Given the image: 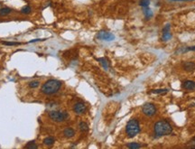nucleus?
Returning <instances> with one entry per match:
<instances>
[{
  "instance_id": "1",
  "label": "nucleus",
  "mask_w": 195,
  "mask_h": 149,
  "mask_svg": "<svg viewBox=\"0 0 195 149\" xmlns=\"http://www.w3.org/2000/svg\"><path fill=\"white\" fill-rule=\"evenodd\" d=\"M173 132L171 124L166 120H159L154 126V133L156 137L168 136Z\"/></svg>"
},
{
  "instance_id": "2",
  "label": "nucleus",
  "mask_w": 195,
  "mask_h": 149,
  "mask_svg": "<svg viewBox=\"0 0 195 149\" xmlns=\"http://www.w3.org/2000/svg\"><path fill=\"white\" fill-rule=\"evenodd\" d=\"M62 83L58 80H49L42 86V92L45 95H52L60 91Z\"/></svg>"
},
{
  "instance_id": "3",
  "label": "nucleus",
  "mask_w": 195,
  "mask_h": 149,
  "mask_svg": "<svg viewBox=\"0 0 195 149\" xmlns=\"http://www.w3.org/2000/svg\"><path fill=\"white\" fill-rule=\"evenodd\" d=\"M140 132V125L139 121L136 118H132L127 122L126 126V134L127 137L132 138L135 137L138 133Z\"/></svg>"
},
{
  "instance_id": "4",
  "label": "nucleus",
  "mask_w": 195,
  "mask_h": 149,
  "mask_svg": "<svg viewBox=\"0 0 195 149\" xmlns=\"http://www.w3.org/2000/svg\"><path fill=\"white\" fill-rule=\"evenodd\" d=\"M49 117L54 122H63L68 118V113L59 110H52L49 112Z\"/></svg>"
},
{
  "instance_id": "5",
  "label": "nucleus",
  "mask_w": 195,
  "mask_h": 149,
  "mask_svg": "<svg viewBox=\"0 0 195 149\" xmlns=\"http://www.w3.org/2000/svg\"><path fill=\"white\" fill-rule=\"evenodd\" d=\"M156 107L150 102H147L142 107V112L144 115H146V117H153L156 114Z\"/></svg>"
},
{
  "instance_id": "6",
  "label": "nucleus",
  "mask_w": 195,
  "mask_h": 149,
  "mask_svg": "<svg viewBox=\"0 0 195 149\" xmlns=\"http://www.w3.org/2000/svg\"><path fill=\"white\" fill-rule=\"evenodd\" d=\"M97 38L99 40H103V41H113L115 39V36L114 35H112L111 33H108L107 31H100V32L98 33L97 35Z\"/></svg>"
},
{
  "instance_id": "7",
  "label": "nucleus",
  "mask_w": 195,
  "mask_h": 149,
  "mask_svg": "<svg viewBox=\"0 0 195 149\" xmlns=\"http://www.w3.org/2000/svg\"><path fill=\"white\" fill-rule=\"evenodd\" d=\"M86 109H87V108H86V105L83 102H77L73 106V110L77 115L84 114L86 112Z\"/></svg>"
},
{
  "instance_id": "8",
  "label": "nucleus",
  "mask_w": 195,
  "mask_h": 149,
  "mask_svg": "<svg viewBox=\"0 0 195 149\" xmlns=\"http://www.w3.org/2000/svg\"><path fill=\"white\" fill-rule=\"evenodd\" d=\"M182 87L184 90H187V91H193V90H195V81H193V80H185L184 82H182Z\"/></svg>"
},
{
  "instance_id": "9",
  "label": "nucleus",
  "mask_w": 195,
  "mask_h": 149,
  "mask_svg": "<svg viewBox=\"0 0 195 149\" xmlns=\"http://www.w3.org/2000/svg\"><path fill=\"white\" fill-rule=\"evenodd\" d=\"M182 68L184 69V71L191 72V71H193L195 70V63H192V62H186V63H183Z\"/></svg>"
},
{
  "instance_id": "10",
  "label": "nucleus",
  "mask_w": 195,
  "mask_h": 149,
  "mask_svg": "<svg viewBox=\"0 0 195 149\" xmlns=\"http://www.w3.org/2000/svg\"><path fill=\"white\" fill-rule=\"evenodd\" d=\"M63 135H64V136L67 137V138H71V137H73V136H74L75 131H74V129L71 128H66L64 130H63Z\"/></svg>"
},
{
  "instance_id": "11",
  "label": "nucleus",
  "mask_w": 195,
  "mask_h": 149,
  "mask_svg": "<svg viewBox=\"0 0 195 149\" xmlns=\"http://www.w3.org/2000/svg\"><path fill=\"white\" fill-rule=\"evenodd\" d=\"M143 12H144L146 19H150V18L153 17V15H154V13H153L152 9H150L148 7H143Z\"/></svg>"
},
{
  "instance_id": "12",
  "label": "nucleus",
  "mask_w": 195,
  "mask_h": 149,
  "mask_svg": "<svg viewBox=\"0 0 195 149\" xmlns=\"http://www.w3.org/2000/svg\"><path fill=\"white\" fill-rule=\"evenodd\" d=\"M54 142H55V140H54V138L52 136H48V137H45V138L43 139V144H44L45 145H47V146L52 145L54 144Z\"/></svg>"
},
{
  "instance_id": "13",
  "label": "nucleus",
  "mask_w": 195,
  "mask_h": 149,
  "mask_svg": "<svg viewBox=\"0 0 195 149\" xmlns=\"http://www.w3.org/2000/svg\"><path fill=\"white\" fill-rule=\"evenodd\" d=\"M12 12V9L9 7H3L0 9V16H6Z\"/></svg>"
},
{
  "instance_id": "14",
  "label": "nucleus",
  "mask_w": 195,
  "mask_h": 149,
  "mask_svg": "<svg viewBox=\"0 0 195 149\" xmlns=\"http://www.w3.org/2000/svg\"><path fill=\"white\" fill-rule=\"evenodd\" d=\"M79 128L81 132H87L89 130V126L85 122H80L79 124Z\"/></svg>"
},
{
  "instance_id": "15",
  "label": "nucleus",
  "mask_w": 195,
  "mask_h": 149,
  "mask_svg": "<svg viewBox=\"0 0 195 149\" xmlns=\"http://www.w3.org/2000/svg\"><path fill=\"white\" fill-rule=\"evenodd\" d=\"M169 91L168 89H157V90H153L151 91V93H154V94H165Z\"/></svg>"
},
{
  "instance_id": "16",
  "label": "nucleus",
  "mask_w": 195,
  "mask_h": 149,
  "mask_svg": "<svg viewBox=\"0 0 195 149\" xmlns=\"http://www.w3.org/2000/svg\"><path fill=\"white\" fill-rule=\"evenodd\" d=\"M97 61H99L105 70L108 69V63H107V61L106 60L105 58H99V59H97Z\"/></svg>"
},
{
  "instance_id": "17",
  "label": "nucleus",
  "mask_w": 195,
  "mask_h": 149,
  "mask_svg": "<svg viewBox=\"0 0 195 149\" xmlns=\"http://www.w3.org/2000/svg\"><path fill=\"white\" fill-rule=\"evenodd\" d=\"M171 38H172V35H171V33L170 32L163 33V35H162V40H163V42L169 41Z\"/></svg>"
},
{
  "instance_id": "18",
  "label": "nucleus",
  "mask_w": 195,
  "mask_h": 149,
  "mask_svg": "<svg viewBox=\"0 0 195 149\" xmlns=\"http://www.w3.org/2000/svg\"><path fill=\"white\" fill-rule=\"evenodd\" d=\"M31 12H32V8L30 6H25L21 9V13L24 15H29V14H31Z\"/></svg>"
},
{
  "instance_id": "19",
  "label": "nucleus",
  "mask_w": 195,
  "mask_h": 149,
  "mask_svg": "<svg viewBox=\"0 0 195 149\" xmlns=\"http://www.w3.org/2000/svg\"><path fill=\"white\" fill-rule=\"evenodd\" d=\"M127 146L131 149H136V148H140V147H141V145L138 144V143L133 142V143H129V144H127Z\"/></svg>"
},
{
  "instance_id": "20",
  "label": "nucleus",
  "mask_w": 195,
  "mask_h": 149,
  "mask_svg": "<svg viewBox=\"0 0 195 149\" xmlns=\"http://www.w3.org/2000/svg\"><path fill=\"white\" fill-rule=\"evenodd\" d=\"M150 5V0H139V6L141 7H149Z\"/></svg>"
},
{
  "instance_id": "21",
  "label": "nucleus",
  "mask_w": 195,
  "mask_h": 149,
  "mask_svg": "<svg viewBox=\"0 0 195 149\" xmlns=\"http://www.w3.org/2000/svg\"><path fill=\"white\" fill-rule=\"evenodd\" d=\"M39 85H40V82H39L38 80H33V81L29 82L28 86H29V88H31V89H34V88H37Z\"/></svg>"
},
{
  "instance_id": "22",
  "label": "nucleus",
  "mask_w": 195,
  "mask_h": 149,
  "mask_svg": "<svg viewBox=\"0 0 195 149\" xmlns=\"http://www.w3.org/2000/svg\"><path fill=\"white\" fill-rule=\"evenodd\" d=\"M25 148H31V149H34V148H37V145L35 144V142L34 141H31V142H29L27 144V145H25Z\"/></svg>"
},
{
  "instance_id": "23",
  "label": "nucleus",
  "mask_w": 195,
  "mask_h": 149,
  "mask_svg": "<svg viewBox=\"0 0 195 149\" xmlns=\"http://www.w3.org/2000/svg\"><path fill=\"white\" fill-rule=\"evenodd\" d=\"M3 44L7 46H15V45H19L20 43H15V42H3Z\"/></svg>"
},
{
  "instance_id": "24",
  "label": "nucleus",
  "mask_w": 195,
  "mask_h": 149,
  "mask_svg": "<svg viewBox=\"0 0 195 149\" xmlns=\"http://www.w3.org/2000/svg\"><path fill=\"white\" fill-rule=\"evenodd\" d=\"M166 32H170V24H166L163 28V33H166Z\"/></svg>"
},
{
  "instance_id": "25",
  "label": "nucleus",
  "mask_w": 195,
  "mask_h": 149,
  "mask_svg": "<svg viewBox=\"0 0 195 149\" xmlns=\"http://www.w3.org/2000/svg\"><path fill=\"white\" fill-rule=\"evenodd\" d=\"M170 1H175V2H190V1H194V0H170Z\"/></svg>"
},
{
  "instance_id": "26",
  "label": "nucleus",
  "mask_w": 195,
  "mask_h": 149,
  "mask_svg": "<svg viewBox=\"0 0 195 149\" xmlns=\"http://www.w3.org/2000/svg\"><path fill=\"white\" fill-rule=\"evenodd\" d=\"M187 51H195V46H192V47L187 48V49L185 50V52H187Z\"/></svg>"
},
{
  "instance_id": "27",
  "label": "nucleus",
  "mask_w": 195,
  "mask_h": 149,
  "mask_svg": "<svg viewBox=\"0 0 195 149\" xmlns=\"http://www.w3.org/2000/svg\"><path fill=\"white\" fill-rule=\"evenodd\" d=\"M193 141H194V142H195V137H194V138H193Z\"/></svg>"
}]
</instances>
